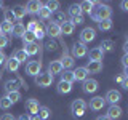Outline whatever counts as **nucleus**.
<instances>
[{
    "instance_id": "f257e3e1",
    "label": "nucleus",
    "mask_w": 128,
    "mask_h": 120,
    "mask_svg": "<svg viewBox=\"0 0 128 120\" xmlns=\"http://www.w3.org/2000/svg\"><path fill=\"white\" fill-rule=\"evenodd\" d=\"M96 5L98 6H96L93 10V13H91V18H93L96 22H101L104 19H110L112 8L109 5H106V3H96Z\"/></svg>"
},
{
    "instance_id": "f03ea898",
    "label": "nucleus",
    "mask_w": 128,
    "mask_h": 120,
    "mask_svg": "<svg viewBox=\"0 0 128 120\" xmlns=\"http://www.w3.org/2000/svg\"><path fill=\"white\" fill-rule=\"evenodd\" d=\"M86 107H88V104L83 101V99H80V98L74 99V101H72V104H70V109H72V112H74L75 117H82V115L85 114Z\"/></svg>"
},
{
    "instance_id": "7ed1b4c3",
    "label": "nucleus",
    "mask_w": 128,
    "mask_h": 120,
    "mask_svg": "<svg viewBox=\"0 0 128 120\" xmlns=\"http://www.w3.org/2000/svg\"><path fill=\"white\" fill-rule=\"evenodd\" d=\"M53 75L51 74H48V72H40V74L35 77V83H37L38 86H42V88H46V86H50L51 83H53Z\"/></svg>"
},
{
    "instance_id": "20e7f679",
    "label": "nucleus",
    "mask_w": 128,
    "mask_h": 120,
    "mask_svg": "<svg viewBox=\"0 0 128 120\" xmlns=\"http://www.w3.org/2000/svg\"><path fill=\"white\" fill-rule=\"evenodd\" d=\"M96 38V30L93 27H85L82 32H80V42L85 45V43H90Z\"/></svg>"
},
{
    "instance_id": "39448f33",
    "label": "nucleus",
    "mask_w": 128,
    "mask_h": 120,
    "mask_svg": "<svg viewBox=\"0 0 128 120\" xmlns=\"http://www.w3.org/2000/svg\"><path fill=\"white\" fill-rule=\"evenodd\" d=\"M42 72V62L40 61H29L26 66V74L32 75V77H37V75Z\"/></svg>"
},
{
    "instance_id": "423d86ee",
    "label": "nucleus",
    "mask_w": 128,
    "mask_h": 120,
    "mask_svg": "<svg viewBox=\"0 0 128 120\" xmlns=\"http://www.w3.org/2000/svg\"><path fill=\"white\" fill-rule=\"evenodd\" d=\"M86 45H83L82 42H75L72 45V58H83V56H86Z\"/></svg>"
},
{
    "instance_id": "0eeeda50",
    "label": "nucleus",
    "mask_w": 128,
    "mask_h": 120,
    "mask_svg": "<svg viewBox=\"0 0 128 120\" xmlns=\"http://www.w3.org/2000/svg\"><path fill=\"white\" fill-rule=\"evenodd\" d=\"M104 99H106V102H109L110 106H114V104H118V101L122 99V94H120L118 90H109L104 96Z\"/></svg>"
},
{
    "instance_id": "6e6552de",
    "label": "nucleus",
    "mask_w": 128,
    "mask_h": 120,
    "mask_svg": "<svg viewBox=\"0 0 128 120\" xmlns=\"http://www.w3.org/2000/svg\"><path fill=\"white\" fill-rule=\"evenodd\" d=\"M98 85H99L98 80H94V78H86L85 82L82 83V90L85 91V93L90 94V93H94V91L98 90Z\"/></svg>"
},
{
    "instance_id": "1a4fd4ad",
    "label": "nucleus",
    "mask_w": 128,
    "mask_h": 120,
    "mask_svg": "<svg viewBox=\"0 0 128 120\" xmlns=\"http://www.w3.org/2000/svg\"><path fill=\"white\" fill-rule=\"evenodd\" d=\"M45 35H48L50 38H56L61 35V26H58V24L54 22H50L46 26V30H45Z\"/></svg>"
},
{
    "instance_id": "9d476101",
    "label": "nucleus",
    "mask_w": 128,
    "mask_h": 120,
    "mask_svg": "<svg viewBox=\"0 0 128 120\" xmlns=\"http://www.w3.org/2000/svg\"><path fill=\"white\" fill-rule=\"evenodd\" d=\"M62 64H61V61L59 59H54V61H50V64H48V74H51L54 77L56 74H62Z\"/></svg>"
},
{
    "instance_id": "9b49d317",
    "label": "nucleus",
    "mask_w": 128,
    "mask_h": 120,
    "mask_svg": "<svg viewBox=\"0 0 128 120\" xmlns=\"http://www.w3.org/2000/svg\"><path fill=\"white\" fill-rule=\"evenodd\" d=\"M42 6H43L42 2H38V0H30V2H27V5H26V11L29 14H38V11H40Z\"/></svg>"
},
{
    "instance_id": "f8f14e48",
    "label": "nucleus",
    "mask_w": 128,
    "mask_h": 120,
    "mask_svg": "<svg viewBox=\"0 0 128 120\" xmlns=\"http://www.w3.org/2000/svg\"><path fill=\"white\" fill-rule=\"evenodd\" d=\"M106 106V99L102 96H94L90 101V109L91 110H102V107Z\"/></svg>"
},
{
    "instance_id": "ddd939ff",
    "label": "nucleus",
    "mask_w": 128,
    "mask_h": 120,
    "mask_svg": "<svg viewBox=\"0 0 128 120\" xmlns=\"http://www.w3.org/2000/svg\"><path fill=\"white\" fill-rule=\"evenodd\" d=\"M107 117L110 120H115V118H120L122 117V107L118 106V104H114V106H109V109H107Z\"/></svg>"
},
{
    "instance_id": "4468645a",
    "label": "nucleus",
    "mask_w": 128,
    "mask_h": 120,
    "mask_svg": "<svg viewBox=\"0 0 128 120\" xmlns=\"http://www.w3.org/2000/svg\"><path fill=\"white\" fill-rule=\"evenodd\" d=\"M85 69L88 70V74H98V72L102 70V62L101 61H88Z\"/></svg>"
},
{
    "instance_id": "2eb2a0df",
    "label": "nucleus",
    "mask_w": 128,
    "mask_h": 120,
    "mask_svg": "<svg viewBox=\"0 0 128 120\" xmlns=\"http://www.w3.org/2000/svg\"><path fill=\"white\" fill-rule=\"evenodd\" d=\"M66 21H69V19H67V14L62 13V11H56V13L51 14V22L58 24V26H62Z\"/></svg>"
},
{
    "instance_id": "dca6fc26",
    "label": "nucleus",
    "mask_w": 128,
    "mask_h": 120,
    "mask_svg": "<svg viewBox=\"0 0 128 120\" xmlns=\"http://www.w3.org/2000/svg\"><path fill=\"white\" fill-rule=\"evenodd\" d=\"M102 56H104L102 50L99 46H96V48H91V50H90V53H88V59H90V61H102Z\"/></svg>"
},
{
    "instance_id": "f3484780",
    "label": "nucleus",
    "mask_w": 128,
    "mask_h": 120,
    "mask_svg": "<svg viewBox=\"0 0 128 120\" xmlns=\"http://www.w3.org/2000/svg\"><path fill=\"white\" fill-rule=\"evenodd\" d=\"M56 90H58L59 94H67V93H70V91H72V83L64 82V80H59V83H58V86H56Z\"/></svg>"
},
{
    "instance_id": "a211bd4d",
    "label": "nucleus",
    "mask_w": 128,
    "mask_h": 120,
    "mask_svg": "<svg viewBox=\"0 0 128 120\" xmlns=\"http://www.w3.org/2000/svg\"><path fill=\"white\" fill-rule=\"evenodd\" d=\"M26 109H27V112L32 115V114H37L38 112V109H40V106H38V101L37 99H27L26 101Z\"/></svg>"
},
{
    "instance_id": "6ab92c4d",
    "label": "nucleus",
    "mask_w": 128,
    "mask_h": 120,
    "mask_svg": "<svg viewBox=\"0 0 128 120\" xmlns=\"http://www.w3.org/2000/svg\"><path fill=\"white\" fill-rule=\"evenodd\" d=\"M74 77L77 82H85V80L88 78V70L85 69V67H77V69L74 70Z\"/></svg>"
},
{
    "instance_id": "aec40b11",
    "label": "nucleus",
    "mask_w": 128,
    "mask_h": 120,
    "mask_svg": "<svg viewBox=\"0 0 128 120\" xmlns=\"http://www.w3.org/2000/svg\"><path fill=\"white\" fill-rule=\"evenodd\" d=\"M94 5H96V2H91V0H83V2H80L82 13L91 14V13H93V10H94Z\"/></svg>"
},
{
    "instance_id": "412c9836",
    "label": "nucleus",
    "mask_w": 128,
    "mask_h": 120,
    "mask_svg": "<svg viewBox=\"0 0 128 120\" xmlns=\"http://www.w3.org/2000/svg\"><path fill=\"white\" fill-rule=\"evenodd\" d=\"M11 11H13V14H14V18H16V19H22L24 16L27 14L26 6H22V5H14L13 8H11Z\"/></svg>"
},
{
    "instance_id": "4be33fe9",
    "label": "nucleus",
    "mask_w": 128,
    "mask_h": 120,
    "mask_svg": "<svg viewBox=\"0 0 128 120\" xmlns=\"http://www.w3.org/2000/svg\"><path fill=\"white\" fill-rule=\"evenodd\" d=\"M22 50L26 51L27 56H34V54L38 53V45H37V43H24Z\"/></svg>"
},
{
    "instance_id": "5701e85b",
    "label": "nucleus",
    "mask_w": 128,
    "mask_h": 120,
    "mask_svg": "<svg viewBox=\"0 0 128 120\" xmlns=\"http://www.w3.org/2000/svg\"><path fill=\"white\" fill-rule=\"evenodd\" d=\"M59 61H61V64H62V69H66V70H70L72 66H74V58L69 56V54H64Z\"/></svg>"
},
{
    "instance_id": "b1692460",
    "label": "nucleus",
    "mask_w": 128,
    "mask_h": 120,
    "mask_svg": "<svg viewBox=\"0 0 128 120\" xmlns=\"http://www.w3.org/2000/svg\"><path fill=\"white\" fill-rule=\"evenodd\" d=\"M18 88H19V82H18V80L10 78V80H6V82H5V90H6V93L18 91Z\"/></svg>"
},
{
    "instance_id": "393cba45",
    "label": "nucleus",
    "mask_w": 128,
    "mask_h": 120,
    "mask_svg": "<svg viewBox=\"0 0 128 120\" xmlns=\"http://www.w3.org/2000/svg\"><path fill=\"white\" fill-rule=\"evenodd\" d=\"M74 29H75L74 24H72L70 21H66L61 26V35H72L74 34Z\"/></svg>"
},
{
    "instance_id": "a878e982",
    "label": "nucleus",
    "mask_w": 128,
    "mask_h": 120,
    "mask_svg": "<svg viewBox=\"0 0 128 120\" xmlns=\"http://www.w3.org/2000/svg\"><path fill=\"white\" fill-rule=\"evenodd\" d=\"M24 32H26V26H24L22 22H16L13 26V32H11V34H13L14 37H22Z\"/></svg>"
},
{
    "instance_id": "bb28decb",
    "label": "nucleus",
    "mask_w": 128,
    "mask_h": 120,
    "mask_svg": "<svg viewBox=\"0 0 128 120\" xmlns=\"http://www.w3.org/2000/svg\"><path fill=\"white\" fill-rule=\"evenodd\" d=\"M69 14L70 18H75V16H83L82 8H80V3H72L69 6Z\"/></svg>"
},
{
    "instance_id": "cd10ccee",
    "label": "nucleus",
    "mask_w": 128,
    "mask_h": 120,
    "mask_svg": "<svg viewBox=\"0 0 128 120\" xmlns=\"http://www.w3.org/2000/svg\"><path fill=\"white\" fill-rule=\"evenodd\" d=\"M3 21H5V22H10V24H16V18H14L13 11H11V8L3 10Z\"/></svg>"
},
{
    "instance_id": "c85d7f7f",
    "label": "nucleus",
    "mask_w": 128,
    "mask_h": 120,
    "mask_svg": "<svg viewBox=\"0 0 128 120\" xmlns=\"http://www.w3.org/2000/svg\"><path fill=\"white\" fill-rule=\"evenodd\" d=\"M99 48L102 50V53H106V51H114V48H115V45H114V42L112 40H102L101 42V45H99Z\"/></svg>"
},
{
    "instance_id": "c756f323",
    "label": "nucleus",
    "mask_w": 128,
    "mask_h": 120,
    "mask_svg": "<svg viewBox=\"0 0 128 120\" xmlns=\"http://www.w3.org/2000/svg\"><path fill=\"white\" fill-rule=\"evenodd\" d=\"M13 58H14L19 64H21V62H26V59L29 58V56L26 54V51H24V50H16L14 53H13Z\"/></svg>"
},
{
    "instance_id": "7c9ffc66",
    "label": "nucleus",
    "mask_w": 128,
    "mask_h": 120,
    "mask_svg": "<svg viewBox=\"0 0 128 120\" xmlns=\"http://www.w3.org/2000/svg\"><path fill=\"white\" fill-rule=\"evenodd\" d=\"M98 29L102 30V32H107L112 29V19H104V21L98 22Z\"/></svg>"
},
{
    "instance_id": "2f4dec72",
    "label": "nucleus",
    "mask_w": 128,
    "mask_h": 120,
    "mask_svg": "<svg viewBox=\"0 0 128 120\" xmlns=\"http://www.w3.org/2000/svg\"><path fill=\"white\" fill-rule=\"evenodd\" d=\"M18 67H19V62L16 61L13 56H11V58L6 61V69L10 70V72H16V70H18Z\"/></svg>"
},
{
    "instance_id": "473e14b6",
    "label": "nucleus",
    "mask_w": 128,
    "mask_h": 120,
    "mask_svg": "<svg viewBox=\"0 0 128 120\" xmlns=\"http://www.w3.org/2000/svg\"><path fill=\"white\" fill-rule=\"evenodd\" d=\"M38 117L42 118V120H46V118H50V115H51V112H50V109H48L46 106H40V109H38Z\"/></svg>"
},
{
    "instance_id": "72a5a7b5",
    "label": "nucleus",
    "mask_w": 128,
    "mask_h": 120,
    "mask_svg": "<svg viewBox=\"0 0 128 120\" xmlns=\"http://www.w3.org/2000/svg\"><path fill=\"white\" fill-rule=\"evenodd\" d=\"M61 80H64V82H69V83H74L75 82L74 70H64V74H61Z\"/></svg>"
},
{
    "instance_id": "f704fd0d",
    "label": "nucleus",
    "mask_w": 128,
    "mask_h": 120,
    "mask_svg": "<svg viewBox=\"0 0 128 120\" xmlns=\"http://www.w3.org/2000/svg\"><path fill=\"white\" fill-rule=\"evenodd\" d=\"M45 6L51 11V13H56V11H59V2H56V0H48V2L45 3Z\"/></svg>"
},
{
    "instance_id": "c9c22d12",
    "label": "nucleus",
    "mask_w": 128,
    "mask_h": 120,
    "mask_svg": "<svg viewBox=\"0 0 128 120\" xmlns=\"http://www.w3.org/2000/svg\"><path fill=\"white\" fill-rule=\"evenodd\" d=\"M51 14H53V13H51V11L48 10L45 5L40 8V11H38V18H40V19H50V18H51Z\"/></svg>"
},
{
    "instance_id": "e433bc0d",
    "label": "nucleus",
    "mask_w": 128,
    "mask_h": 120,
    "mask_svg": "<svg viewBox=\"0 0 128 120\" xmlns=\"http://www.w3.org/2000/svg\"><path fill=\"white\" fill-rule=\"evenodd\" d=\"M13 26H14V24H10V22H5V21H3L2 24H0L2 34L3 35H5V34H11V32H13Z\"/></svg>"
},
{
    "instance_id": "4c0bfd02",
    "label": "nucleus",
    "mask_w": 128,
    "mask_h": 120,
    "mask_svg": "<svg viewBox=\"0 0 128 120\" xmlns=\"http://www.w3.org/2000/svg\"><path fill=\"white\" fill-rule=\"evenodd\" d=\"M22 40H24V43H35V35H34V32L26 30V32H24V35H22Z\"/></svg>"
},
{
    "instance_id": "58836bf2",
    "label": "nucleus",
    "mask_w": 128,
    "mask_h": 120,
    "mask_svg": "<svg viewBox=\"0 0 128 120\" xmlns=\"http://www.w3.org/2000/svg\"><path fill=\"white\" fill-rule=\"evenodd\" d=\"M6 98L11 101V104H14L21 99V93H19V91H11V93H6Z\"/></svg>"
},
{
    "instance_id": "ea45409f",
    "label": "nucleus",
    "mask_w": 128,
    "mask_h": 120,
    "mask_svg": "<svg viewBox=\"0 0 128 120\" xmlns=\"http://www.w3.org/2000/svg\"><path fill=\"white\" fill-rule=\"evenodd\" d=\"M13 106L11 104V101L6 98V96H3V98H0V109H3V110H6V109H10V107Z\"/></svg>"
},
{
    "instance_id": "a19ab883",
    "label": "nucleus",
    "mask_w": 128,
    "mask_h": 120,
    "mask_svg": "<svg viewBox=\"0 0 128 120\" xmlns=\"http://www.w3.org/2000/svg\"><path fill=\"white\" fill-rule=\"evenodd\" d=\"M34 35H35V38H38V40H42L43 37H45V29H43L42 26L38 24V27L34 30Z\"/></svg>"
},
{
    "instance_id": "79ce46f5",
    "label": "nucleus",
    "mask_w": 128,
    "mask_h": 120,
    "mask_svg": "<svg viewBox=\"0 0 128 120\" xmlns=\"http://www.w3.org/2000/svg\"><path fill=\"white\" fill-rule=\"evenodd\" d=\"M45 48H46L48 51H54L56 48H58V43H56L54 40H51V38H50V40H48V42H46V45H45Z\"/></svg>"
},
{
    "instance_id": "37998d69",
    "label": "nucleus",
    "mask_w": 128,
    "mask_h": 120,
    "mask_svg": "<svg viewBox=\"0 0 128 120\" xmlns=\"http://www.w3.org/2000/svg\"><path fill=\"white\" fill-rule=\"evenodd\" d=\"M38 21H35V19H32V21L29 22V24H27V27H26V30H29V32H34L35 29H37V27H38Z\"/></svg>"
},
{
    "instance_id": "c03bdc74",
    "label": "nucleus",
    "mask_w": 128,
    "mask_h": 120,
    "mask_svg": "<svg viewBox=\"0 0 128 120\" xmlns=\"http://www.w3.org/2000/svg\"><path fill=\"white\" fill-rule=\"evenodd\" d=\"M8 43H10V40H8V37L2 34V35H0V51H2L3 48H5V46L8 45Z\"/></svg>"
},
{
    "instance_id": "a18cd8bd",
    "label": "nucleus",
    "mask_w": 128,
    "mask_h": 120,
    "mask_svg": "<svg viewBox=\"0 0 128 120\" xmlns=\"http://www.w3.org/2000/svg\"><path fill=\"white\" fill-rule=\"evenodd\" d=\"M69 21L74 24V26H77V24H82L83 22V16H75V18H70Z\"/></svg>"
},
{
    "instance_id": "49530a36",
    "label": "nucleus",
    "mask_w": 128,
    "mask_h": 120,
    "mask_svg": "<svg viewBox=\"0 0 128 120\" xmlns=\"http://www.w3.org/2000/svg\"><path fill=\"white\" fill-rule=\"evenodd\" d=\"M5 62H6V56H5L3 51H0V66H3Z\"/></svg>"
},
{
    "instance_id": "de8ad7c7",
    "label": "nucleus",
    "mask_w": 128,
    "mask_h": 120,
    "mask_svg": "<svg viewBox=\"0 0 128 120\" xmlns=\"http://www.w3.org/2000/svg\"><path fill=\"white\" fill-rule=\"evenodd\" d=\"M0 120H14V117L11 114H3L2 117H0Z\"/></svg>"
},
{
    "instance_id": "09e8293b",
    "label": "nucleus",
    "mask_w": 128,
    "mask_h": 120,
    "mask_svg": "<svg viewBox=\"0 0 128 120\" xmlns=\"http://www.w3.org/2000/svg\"><path fill=\"white\" fill-rule=\"evenodd\" d=\"M122 64H123V67L128 66V54H123L122 56Z\"/></svg>"
},
{
    "instance_id": "8fccbe9b",
    "label": "nucleus",
    "mask_w": 128,
    "mask_h": 120,
    "mask_svg": "<svg viewBox=\"0 0 128 120\" xmlns=\"http://www.w3.org/2000/svg\"><path fill=\"white\" fill-rule=\"evenodd\" d=\"M120 6H122V10H123V11H128V0L122 2V3H120Z\"/></svg>"
},
{
    "instance_id": "3c124183",
    "label": "nucleus",
    "mask_w": 128,
    "mask_h": 120,
    "mask_svg": "<svg viewBox=\"0 0 128 120\" xmlns=\"http://www.w3.org/2000/svg\"><path fill=\"white\" fill-rule=\"evenodd\" d=\"M120 85H122L123 88H125V90H128V77H125V78H123V82L120 83Z\"/></svg>"
},
{
    "instance_id": "603ef678",
    "label": "nucleus",
    "mask_w": 128,
    "mask_h": 120,
    "mask_svg": "<svg viewBox=\"0 0 128 120\" xmlns=\"http://www.w3.org/2000/svg\"><path fill=\"white\" fill-rule=\"evenodd\" d=\"M123 78H125V75H117V77H115V82H117V83H122L123 82Z\"/></svg>"
},
{
    "instance_id": "864d4df0",
    "label": "nucleus",
    "mask_w": 128,
    "mask_h": 120,
    "mask_svg": "<svg viewBox=\"0 0 128 120\" xmlns=\"http://www.w3.org/2000/svg\"><path fill=\"white\" fill-rule=\"evenodd\" d=\"M29 118H30V120H42V118L38 117V114H32V115H29Z\"/></svg>"
},
{
    "instance_id": "5fc2aeb1",
    "label": "nucleus",
    "mask_w": 128,
    "mask_h": 120,
    "mask_svg": "<svg viewBox=\"0 0 128 120\" xmlns=\"http://www.w3.org/2000/svg\"><path fill=\"white\" fill-rule=\"evenodd\" d=\"M18 120H30V118H29V115L22 114V115H19V117H18Z\"/></svg>"
},
{
    "instance_id": "6e6d98bb",
    "label": "nucleus",
    "mask_w": 128,
    "mask_h": 120,
    "mask_svg": "<svg viewBox=\"0 0 128 120\" xmlns=\"http://www.w3.org/2000/svg\"><path fill=\"white\" fill-rule=\"evenodd\" d=\"M96 120H110L107 115H99V117H96Z\"/></svg>"
},
{
    "instance_id": "4d7b16f0",
    "label": "nucleus",
    "mask_w": 128,
    "mask_h": 120,
    "mask_svg": "<svg viewBox=\"0 0 128 120\" xmlns=\"http://www.w3.org/2000/svg\"><path fill=\"white\" fill-rule=\"evenodd\" d=\"M123 51H125V54H128V42L123 43Z\"/></svg>"
},
{
    "instance_id": "13d9d810",
    "label": "nucleus",
    "mask_w": 128,
    "mask_h": 120,
    "mask_svg": "<svg viewBox=\"0 0 128 120\" xmlns=\"http://www.w3.org/2000/svg\"><path fill=\"white\" fill-rule=\"evenodd\" d=\"M123 75H125V77H128V66L123 67Z\"/></svg>"
},
{
    "instance_id": "bf43d9fd",
    "label": "nucleus",
    "mask_w": 128,
    "mask_h": 120,
    "mask_svg": "<svg viewBox=\"0 0 128 120\" xmlns=\"http://www.w3.org/2000/svg\"><path fill=\"white\" fill-rule=\"evenodd\" d=\"M125 38H126V42H128V32H126V34H125Z\"/></svg>"
},
{
    "instance_id": "052dcab7",
    "label": "nucleus",
    "mask_w": 128,
    "mask_h": 120,
    "mask_svg": "<svg viewBox=\"0 0 128 120\" xmlns=\"http://www.w3.org/2000/svg\"><path fill=\"white\" fill-rule=\"evenodd\" d=\"M2 6H3V3H2V2H0V8H2Z\"/></svg>"
},
{
    "instance_id": "680f3d73",
    "label": "nucleus",
    "mask_w": 128,
    "mask_h": 120,
    "mask_svg": "<svg viewBox=\"0 0 128 120\" xmlns=\"http://www.w3.org/2000/svg\"><path fill=\"white\" fill-rule=\"evenodd\" d=\"M0 35H2V29H0Z\"/></svg>"
}]
</instances>
